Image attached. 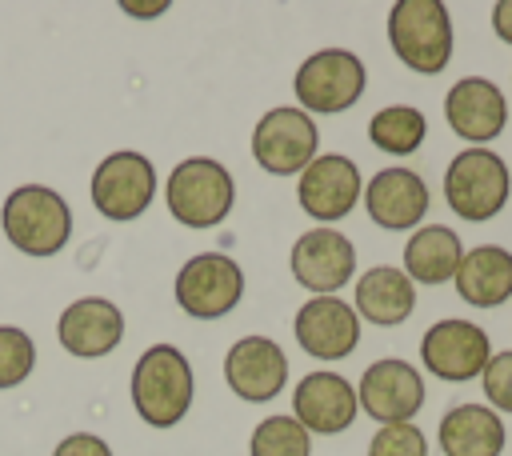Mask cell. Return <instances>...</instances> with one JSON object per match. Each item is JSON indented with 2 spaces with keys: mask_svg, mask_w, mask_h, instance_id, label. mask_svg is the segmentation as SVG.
<instances>
[{
  "mask_svg": "<svg viewBox=\"0 0 512 456\" xmlns=\"http://www.w3.org/2000/svg\"><path fill=\"white\" fill-rule=\"evenodd\" d=\"M192 396H196L192 360L176 344L160 340L136 356L132 380H128V400L148 428H176L188 416Z\"/></svg>",
  "mask_w": 512,
  "mask_h": 456,
  "instance_id": "6da1fadb",
  "label": "cell"
},
{
  "mask_svg": "<svg viewBox=\"0 0 512 456\" xmlns=\"http://www.w3.org/2000/svg\"><path fill=\"white\" fill-rule=\"evenodd\" d=\"M0 228L16 252L48 260L72 240V208L48 184H20L0 204Z\"/></svg>",
  "mask_w": 512,
  "mask_h": 456,
  "instance_id": "7a4b0ae2",
  "label": "cell"
},
{
  "mask_svg": "<svg viewBox=\"0 0 512 456\" xmlns=\"http://www.w3.org/2000/svg\"><path fill=\"white\" fill-rule=\"evenodd\" d=\"M164 204L184 228H220L236 208V180L216 156H188L168 172Z\"/></svg>",
  "mask_w": 512,
  "mask_h": 456,
  "instance_id": "3957f363",
  "label": "cell"
},
{
  "mask_svg": "<svg viewBox=\"0 0 512 456\" xmlns=\"http://www.w3.org/2000/svg\"><path fill=\"white\" fill-rule=\"evenodd\" d=\"M388 44L408 72L440 76L456 48L448 8L440 0H396L388 8Z\"/></svg>",
  "mask_w": 512,
  "mask_h": 456,
  "instance_id": "277c9868",
  "label": "cell"
},
{
  "mask_svg": "<svg viewBox=\"0 0 512 456\" xmlns=\"http://www.w3.org/2000/svg\"><path fill=\"white\" fill-rule=\"evenodd\" d=\"M512 196V172L496 148H460L444 168V204L468 224L500 216Z\"/></svg>",
  "mask_w": 512,
  "mask_h": 456,
  "instance_id": "5b68a950",
  "label": "cell"
},
{
  "mask_svg": "<svg viewBox=\"0 0 512 456\" xmlns=\"http://www.w3.org/2000/svg\"><path fill=\"white\" fill-rule=\"evenodd\" d=\"M368 88V68L348 48H320L304 56V64L292 76L296 108L308 116H340L360 104Z\"/></svg>",
  "mask_w": 512,
  "mask_h": 456,
  "instance_id": "8992f818",
  "label": "cell"
},
{
  "mask_svg": "<svg viewBox=\"0 0 512 456\" xmlns=\"http://www.w3.org/2000/svg\"><path fill=\"white\" fill-rule=\"evenodd\" d=\"M88 200L112 224H128V220L144 216L148 204L156 200V164L144 152H136V148L108 152L92 168Z\"/></svg>",
  "mask_w": 512,
  "mask_h": 456,
  "instance_id": "52a82bcc",
  "label": "cell"
},
{
  "mask_svg": "<svg viewBox=\"0 0 512 456\" xmlns=\"http://www.w3.org/2000/svg\"><path fill=\"white\" fill-rule=\"evenodd\" d=\"M176 308L192 320H220L244 300V268L228 252H196L172 280Z\"/></svg>",
  "mask_w": 512,
  "mask_h": 456,
  "instance_id": "ba28073f",
  "label": "cell"
},
{
  "mask_svg": "<svg viewBox=\"0 0 512 456\" xmlns=\"http://www.w3.org/2000/svg\"><path fill=\"white\" fill-rule=\"evenodd\" d=\"M320 156V128L296 104L268 108L252 128V160L268 176H300Z\"/></svg>",
  "mask_w": 512,
  "mask_h": 456,
  "instance_id": "9c48e42d",
  "label": "cell"
},
{
  "mask_svg": "<svg viewBox=\"0 0 512 456\" xmlns=\"http://www.w3.org/2000/svg\"><path fill=\"white\" fill-rule=\"evenodd\" d=\"M360 196H364L360 164L344 152H320L296 180V200L304 216H312L324 228H336L344 216H352Z\"/></svg>",
  "mask_w": 512,
  "mask_h": 456,
  "instance_id": "30bf717a",
  "label": "cell"
},
{
  "mask_svg": "<svg viewBox=\"0 0 512 456\" xmlns=\"http://www.w3.org/2000/svg\"><path fill=\"white\" fill-rule=\"evenodd\" d=\"M420 360L424 368L444 380V384H464L476 380L484 372V364L492 360V340L476 320L464 316H444L436 324L424 328L420 336Z\"/></svg>",
  "mask_w": 512,
  "mask_h": 456,
  "instance_id": "8fae6325",
  "label": "cell"
},
{
  "mask_svg": "<svg viewBox=\"0 0 512 456\" xmlns=\"http://www.w3.org/2000/svg\"><path fill=\"white\" fill-rule=\"evenodd\" d=\"M288 272L312 296H340L348 280H356V244L340 228H308L296 236L288 252Z\"/></svg>",
  "mask_w": 512,
  "mask_h": 456,
  "instance_id": "7c38bea8",
  "label": "cell"
},
{
  "mask_svg": "<svg viewBox=\"0 0 512 456\" xmlns=\"http://www.w3.org/2000/svg\"><path fill=\"white\" fill-rule=\"evenodd\" d=\"M424 396H428L424 376L400 356L372 360L356 384V404L376 424H412L416 412L424 408Z\"/></svg>",
  "mask_w": 512,
  "mask_h": 456,
  "instance_id": "4fadbf2b",
  "label": "cell"
},
{
  "mask_svg": "<svg viewBox=\"0 0 512 456\" xmlns=\"http://www.w3.org/2000/svg\"><path fill=\"white\" fill-rule=\"evenodd\" d=\"M224 384L244 404H272L288 384V352L272 336H240L224 352Z\"/></svg>",
  "mask_w": 512,
  "mask_h": 456,
  "instance_id": "5bb4252c",
  "label": "cell"
},
{
  "mask_svg": "<svg viewBox=\"0 0 512 456\" xmlns=\"http://www.w3.org/2000/svg\"><path fill=\"white\" fill-rule=\"evenodd\" d=\"M292 336L312 360H344L360 344V316L340 296H308L292 316Z\"/></svg>",
  "mask_w": 512,
  "mask_h": 456,
  "instance_id": "9a60e30c",
  "label": "cell"
},
{
  "mask_svg": "<svg viewBox=\"0 0 512 456\" xmlns=\"http://www.w3.org/2000/svg\"><path fill=\"white\" fill-rule=\"evenodd\" d=\"M444 120H448V128L464 144L484 148V144H492L504 132L508 100H504L496 80H488V76H460L444 92Z\"/></svg>",
  "mask_w": 512,
  "mask_h": 456,
  "instance_id": "2e32d148",
  "label": "cell"
},
{
  "mask_svg": "<svg viewBox=\"0 0 512 456\" xmlns=\"http://www.w3.org/2000/svg\"><path fill=\"white\" fill-rule=\"evenodd\" d=\"M368 220L384 232H408V228H420V220L428 216V204H432V192L424 184L420 172L412 168H380L372 172V180L364 184V196H360Z\"/></svg>",
  "mask_w": 512,
  "mask_h": 456,
  "instance_id": "e0dca14e",
  "label": "cell"
},
{
  "mask_svg": "<svg viewBox=\"0 0 512 456\" xmlns=\"http://www.w3.org/2000/svg\"><path fill=\"white\" fill-rule=\"evenodd\" d=\"M56 340L76 360H100L124 344V312L108 296H80L60 312Z\"/></svg>",
  "mask_w": 512,
  "mask_h": 456,
  "instance_id": "ac0fdd59",
  "label": "cell"
},
{
  "mask_svg": "<svg viewBox=\"0 0 512 456\" xmlns=\"http://www.w3.org/2000/svg\"><path fill=\"white\" fill-rule=\"evenodd\" d=\"M360 416L356 384L340 372H304V380L292 388V420H300L312 436H336L348 432Z\"/></svg>",
  "mask_w": 512,
  "mask_h": 456,
  "instance_id": "d6986e66",
  "label": "cell"
},
{
  "mask_svg": "<svg viewBox=\"0 0 512 456\" xmlns=\"http://www.w3.org/2000/svg\"><path fill=\"white\" fill-rule=\"evenodd\" d=\"M352 308L360 324L368 320L376 328H396L416 312V284L396 264H372L364 276H356Z\"/></svg>",
  "mask_w": 512,
  "mask_h": 456,
  "instance_id": "ffe728a7",
  "label": "cell"
},
{
  "mask_svg": "<svg viewBox=\"0 0 512 456\" xmlns=\"http://www.w3.org/2000/svg\"><path fill=\"white\" fill-rule=\"evenodd\" d=\"M436 444L444 456H500L508 444L500 412L488 404H452L436 424Z\"/></svg>",
  "mask_w": 512,
  "mask_h": 456,
  "instance_id": "44dd1931",
  "label": "cell"
},
{
  "mask_svg": "<svg viewBox=\"0 0 512 456\" xmlns=\"http://www.w3.org/2000/svg\"><path fill=\"white\" fill-rule=\"evenodd\" d=\"M452 288L472 308H500L512 300V252L500 244H476L460 256Z\"/></svg>",
  "mask_w": 512,
  "mask_h": 456,
  "instance_id": "7402d4cb",
  "label": "cell"
},
{
  "mask_svg": "<svg viewBox=\"0 0 512 456\" xmlns=\"http://www.w3.org/2000/svg\"><path fill=\"white\" fill-rule=\"evenodd\" d=\"M460 256H464V244L456 236V228L448 224H420L408 244H404V276L412 284H452L456 268H460Z\"/></svg>",
  "mask_w": 512,
  "mask_h": 456,
  "instance_id": "603a6c76",
  "label": "cell"
},
{
  "mask_svg": "<svg viewBox=\"0 0 512 456\" xmlns=\"http://www.w3.org/2000/svg\"><path fill=\"white\" fill-rule=\"evenodd\" d=\"M428 136V116L416 104H384L368 120V140L372 148L388 156H412Z\"/></svg>",
  "mask_w": 512,
  "mask_h": 456,
  "instance_id": "cb8c5ba5",
  "label": "cell"
},
{
  "mask_svg": "<svg viewBox=\"0 0 512 456\" xmlns=\"http://www.w3.org/2000/svg\"><path fill=\"white\" fill-rule=\"evenodd\" d=\"M248 456H312V432L292 412H272L252 428Z\"/></svg>",
  "mask_w": 512,
  "mask_h": 456,
  "instance_id": "d4e9b609",
  "label": "cell"
},
{
  "mask_svg": "<svg viewBox=\"0 0 512 456\" xmlns=\"http://www.w3.org/2000/svg\"><path fill=\"white\" fill-rule=\"evenodd\" d=\"M32 372H36V340L16 324H0V392L20 388Z\"/></svg>",
  "mask_w": 512,
  "mask_h": 456,
  "instance_id": "484cf974",
  "label": "cell"
},
{
  "mask_svg": "<svg viewBox=\"0 0 512 456\" xmlns=\"http://www.w3.org/2000/svg\"><path fill=\"white\" fill-rule=\"evenodd\" d=\"M368 456H428V436L416 424H380L368 440Z\"/></svg>",
  "mask_w": 512,
  "mask_h": 456,
  "instance_id": "4316f807",
  "label": "cell"
},
{
  "mask_svg": "<svg viewBox=\"0 0 512 456\" xmlns=\"http://www.w3.org/2000/svg\"><path fill=\"white\" fill-rule=\"evenodd\" d=\"M480 384L492 412H512V348L492 352V360L480 372Z\"/></svg>",
  "mask_w": 512,
  "mask_h": 456,
  "instance_id": "83f0119b",
  "label": "cell"
},
{
  "mask_svg": "<svg viewBox=\"0 0 512 456\" xmlns=\"http://www.w3.org/2000/svg\"><path fill=\"white\" fill-rule=\"evenodd\" d=\"M52 456H116V452L96 432H68V436H60V444L52 448Z\"/></svg>",
  "mask_w": 512,
  "mask_h": 456,
  "instance_id": "f1b7e54d",
  "label": "cell"
},
{
  "mask_svg": "<svg viewBox=\"0 0 512 456\" xmlns=\"http://www.w3.org/2000/svg\"><path fill=\"white\" fill-rule=\"evenodd\" d=\"M120 12H128V16H136V20H156V16L168 12V0H148V4H140V0H120Z\"/></svg>",
  "mask_w": 512,
  "mask_h": 456,
  "instance_id": "f546056e",
  "label": "cell"
},
{
  "mask_svg": "<svg viewBox=\"0 0 512 456\" xmlns=\"http://www.w3.org/2000/svg\"><path fill=\"white\" fill-rule=\"evenodd\" d=\"M492 32L512 48V0H500L492 4Z\"/></svg>",
  "mask_w": 512,
  "mask_h": 456,
  "instance_id": "4dcf8cb0",
  "label": "cell"
}]
</instances>
